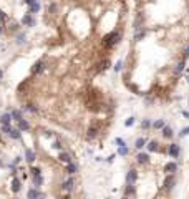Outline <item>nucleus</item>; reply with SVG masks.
Masks as SVG:
<instances>
[{
	"mask_svg": "<svg viewBox=\"0 0 189 199\" xmlns=\"http://www.w3.org/2000/svg\"><path fill=\"white\" fill-rule=\"evenodd\" d=\"M32 179H33V184H35V188H40L41 184H43V178H41L40 174H32Z\"/></svg>",
	"mask_w": 189,
	"mask_h": 199,
	"instance_id": "a211bd4d",
	"label": "nucleus"
},
{
	"mask_svg": "<svg viewBox=\"0 0 189 199\" xmlns=\"http://www.w3.org/2000/svg\"><path fill=\"white\" fill-rule=\"evenodd\" d=\"M12 121V115L10 113H4L0 116V124H5V123H10Z\"/></svg>",
	"mask_w": 189,
	"mask_h": 199,
	"instance_id": "b1692460",
	"label": "nucleus"
},
{
	"mask_svg": "<svg viewBox=\"0 0 189 199\" xmlns=\"http://www.w3.org/2000/svg\"><path fill=\"white\" fill-rule=\"evenodd\" d=\"M10 30H12V32L18 30V23H12V25H10Z\"/></svg>",
	"mask_w": 189,
	"mask_h": 199,
	"instance_id": "a19ab883",
	"label": "nucleus"
},
{
	"mask_svg": "<svg viewBox=\"0 0 189 199\" xmlns=\"http://www.w3.org/2000/svg\"><path fill=\"white\" fill-rule=\"evenodd\" d=\"M2 77H4V72H2V70H0V80H2Z\"/></svg>",
	"mask_w": 189,
	"mask_h": 199,
	"instance_id": "de8ad7c7",
	"label": "nucleus"
},
{
	"mask_svg": "<svg viewBox=\"0 0 189 199\" xmlns=\"http://www.w3.org/2000/svg\"><path fill=\"white\" fill-rule=\"evenodd\" d=\"M134 193H136V191H134V186L133 184H128V188H126V191H124V196H133Z\"/></svg>",
	"mask_w": 189,
	"mask_h": 199,
	"instance_id": "7c9ffc66",
	"label": "nucleus"
},
{
	"mask_svg": "<svg viewBox=\"0 0 189 199\" xmlns=\"http://www.w3.org/2000/svg\"><path fill=\"white\" fill-rule=\"evenodd\" d=\"M188 83H189V77H188Z\"/></svg>",
	"mask_w": 189,
	"mask_h": 199,
	"instance_id": "09e8293b",
	"label": "nucleus"
},
{
	"mask_svg": "<svg viewBox=\"0 0 189 199\" xmlns=\"http://www.w3.org/2000/svg\"><path fill=\"white\" fill-rule=\"evenodd\" d=\"M121 40V33L119 32H111V33H108L105 38H103V45L106 46V48H111V46L118 45Z\"/></svg>",
	"mask_w": 189,
	"mask_h": 199,
	"instance_id": "f257e3e1",
	"label": "nucleus"
},
{
	"mask_svg": "<svg viewBox=\"0 0 189 199\" xmlns=\"http://www.w3.org/2000/svg\"><path fill=\"white\" fill-rule=\"evenodd\" d=\"M183 116L184 118H189V111H183Z\"/></svg>",
	"mask_w": 189,
	"mask_h": 199,
	"instance_id": "a18cd8bd",
	"label": "nucleus"
},
{
	"mask_svg": "<svg viewBox=\"0 0 189 199\" xmlns=\"http://www.w3.org/2000/svg\"><path fill=\"white\" fill-rule=\"evenodd\" d=\"M121 68H123V61L119 60L116 65H115V72H121Z\"/></svg>",
	"mask_w": 189,
	"mask_h": 199,
	"instance_id": "c9c22d12",
	"label": "nucleus"
},
{
	"mask_svg": "<svg viewBox=\"0 0 189 199\" xmlns=\"http://www.w3.org/2000/svg\"><path fill=\"white\" fill-rule=\"evenodd\" d=\"M189 134V126L188 128H183V129H181V133H179V136H188Z\"/></svg>",
	"mask_w": 189,
	"mask_h": 199,
	"instance_id": "e433bc0d",
	"label": "nucleus"
},
{
	"mask_svg": "<svg viewBox=\"0 0 189 199\" xmlns=\"http://www.w3.org/2000/svg\"><path fill=\"white\" fill-rule=\"evenodd\" d=\"M161 129H163V136H164V138H173V134H174L173 128H169V126H166V124H164Z\"/></svg>",
	"mask_w": 189,
	"mask_h": 199,
	"instance_id": "aec40b11",
	"label": "nucleus"
},
{
	"mask_svg": "<svg viewBox=\"0 0 189 199\" xmlns=\"http://www.w3.org/2000/svg\"><path fill=\"white\" fill-rule=\"evenodd\" d=\"M178 171V164L176 163H168V164H164V173H168V174H173Z\"/></svg>",
	"mask_w": 189,
	"mask_h": 199,
	"instance_id": "1a4fd4ad",
	"label": "nucleus"
},
{
	"mask_svg": "<svg viewBox=\"0 0 189 199\" xmlns=\"http://www.w3.org/2000/svg\"><path fill=\"white\" fill-rule=\"evenodd\" d=\"M25 40H27V37H25V33H20V35L17 37V43H18V45H23V43H25Z\"/></svg>",
	"mask_w": 189,
	"mask_h": 199,
	"instance_id": "2f4dec72",
	"label": "nucleus"
},
{
	"mask_svg": "<svg viewBox=\"0 0 189 199\" xmlns=\"http://www.w3.org/2000/svg\"><path fill=\"white\" fill-rule=\"evenodd\" d=\"M30 173H32V174H40V169H38V168H32Z\"/></svg>",
	"mask_w": 189,
	"mask_h": 199,
	"instance_id": "79ce46f5",
	"label": "nucleus"
},
{
	"mask_svg": "<svg viewBox=\"0 0 189 199\" xmlns=\"http://www.w3.org/2000/svg\"><path fill=\"white\" fill-rule=\"evenodd\" d=\"M146 33H148V30H146V28H141V30H136V32H134V37H133V38H134V40H136V41H141V40H143V38H144V37H146Z\"/></svg>",
	"mask_w": 189,
	"mask_h": 199,
	"instance_id": "9d476101",
	"label": "nucleus"
},
{
	"mask_svg": "<svg viewBox=\"0 0 189 199\" xmlns=\"http://www.w3.org/2000/svg\"><path fill=\"white\" fill-rule=\"evenodd\" d=\"M146 148H148V151H149V153H158V151H159L158 143H156V141H149V143L146 144Z\"/></svg>",
	"mask_w": 189,
	"mask_h": 199,
	"instance_id": "f3484780",
	"label": "nucleus"
},
{
	"mask_svg": "<svg viewBox=\"0 0 189 199\" xmlns=\"http://www.w3.org/2000/svg\"><path fill=\"white\" fill-rule=\"evenodd\" d=\"M25 161H27V163H33V161H35V151L27 149V151H25Z\"/></svg>",
	"mask_w": 189,
	"mask_h": 199,
	"instance_id": "2eb2a0df",
	"label": "nucleus"
},
{
	"mask_svg": "<svg viewBox=\"0 0 189 199\" xmlns=\"http://www.w3.org/2000/svg\"><path fill=\"white\" fill-rule=\"evenodd\" d=\"M10 129H12L10 123H5V124H2V133H5V134H8V133H10Z\"/></svg>",
	"mask_w": 189,
	"mask_h": 199,
	"instance_id": "473e14b6",
	"label": "nucleus"
},
{
	"mask_svg": "<svg viewBox=\"0 0 189 199\" xmlns=\"http://www.w3.org/2000/svg\"><path fill=\"white\" fill-rule=\"evenodd\" d=\"M136 179H138V173L134 169H129L128 174H126V184H134Z\"/></svg>",
	"mask_w": 189,
	"mask_h": 199,
	"instance_id": "20e7f679",
	"label": "nucleus"
},
{
	"mask_svg": "<svg viewBox=\"0 0 189 199\" xmlns=\"http://www.w3.org/2000/svg\"><path fill=\"white\" fill-rule=\"evenodd\" d=\"M10 115H12V120H17V121L23 118V115H22V111H20V110H13V111H12Z\"/></svg>",
	"mask_w": 189,
	"mask_h": 199,
	"instance_id": "bb28decb",
	"label": "nucleus"
},
{
	"mask_svg": "<svg viewBox=\"0 0 189 199\" xmlns=\"http://www.w3.org/2000/svg\"><path fill=\"white\" fill-rule=\"evenodd\" d=\"M53 148H55V149H61L63 146H61L60 141H53Z\"/></svg>",
	"mask_w": 189,
	"mask_h": 199,
	"instance_id": "4c0bfd02",
	"label": "nucleus"
},
{
	"mask_svg": "<svg viewBox=\"0 0 189 199\" xmlns=\"http://www.w3.org/2000/svg\"><path fill=\"white\" fill-rule=\"evenodd\" d=\"M43 66H45L43 60H38L35 65L32 66V75H38V73H41V72H43Z\"/></svg>",
	"mask_w": 189,
	"mask_h": 199,
	"instance_id": "39448f33",
	"label": "nucleus"
},
{
	"mask_svg": "<svg viewBox=\"0 0 189 199\" xmlns=\"http://www.w3.org/2000/svg\"><path fill=\"white\" fill-rule=\"evenodd\" d=\"M133 123H134V118H128L126 120V126H133Z\"/></svg>",
	"mask_w": 189,
	"mask_h": 199,
	"instance_id": "58836bf2",
	"label": "nucleus"
},
{
	"mask_svg": "<svg viewBox=\"0 0 189 199\" xmlns=\"http://www.w3.org/2000/svg\"><path fill=\"white\" fill-rule=\"evenodd\" d=\"M144 144H146V138H138L136 141H134V146H136L138 149L144 148Z\"/></svg>",
	"mask_w": 189,
	"mask_h": 199,
	"instance_id": "cd10ccee",
	"label": "nucleus"
},
{
	"mask_svg": "<svg viewBox=\"0 0 189 199\" xmlns=\"http://www.w3.org/2000/svg\"><path fill=\"white\" fill-rule=\"evenodd\" d=\"M73 186H75V179L73 178H68L67 181H65V183H63V186H61V189H63V191H72L73 189Z\"/></svg>",
	"mask_w": 189,
	"mask_h": 199,
	"instance_id": "6e6552de",
	"label": "nucleus"
},
{
	"mask_svg": "<svg viewBox=\"0 0 189 199\" xmlns=\"http://www.w3.org/2000/svg\"><path fill=\"white\" fill-rule=\"evenodd\" d=\"M108 66H110V60H101L96 65V72H105Z\"/></svg>",
	"mask_w": 189,
	"mask_h": 199,
	"instance_id": "4468645a",
	"label": "nucleus"
},
{
	"mask_svg": "<svg viewBox=\"0 0 189 199\" xmlns=\"http://www.w3.org/2000/svg\"><path fill=\"white\" fill-rule=\"evenodd\" d=\"M27 111H32V113H37L38 110L35 108V105H27V108H25Z\"/></svg>",
	"mask_w": 189,
	"mask_h": 199,
	"instance_id": "f704fd0d",
	"label": "nucleus"
},
{
	"mask_svg": "<svg viewBox=\"0 0 189 199\" xmlns=\"http://www.w3.org/2000/svg\"><path fill=\"white\" fill-rule=\"evenodd\" d=\"M141 28H144V15L143 13H138L136 18H134V32L141 30Z\"/></svg>",
	"mask_w": 189,
	"mask_h": 199,
	"instance_id": "7ed1b4c3",
	"label": "nucleus"
},
{
	"mask_svg": "<svg viewBox=\"0 0 189 199\" xmlns=\"http://www.w3.org/2000/svg\"><path fill=\"white\" fill-rule=\"evenodd\" d=\"M168 153H169V156H171V158H178L179 153H181V148H179L178 144H169Z\"/></svg>",
	"mask_w": 189,
	"mask_h": 199,
	"instance_id": "423d86ee",
	"label": "nucleus"
},
{
	"mask_svg": "<svg viewBox=\"0 0 189 199\" xmlns=\"http://www.w3.org/2000/svg\"><path fill=\"white\" fill-rule=\"evenodd\" d=\"M2 33H4V27L0 25V35H2Z\"/></svg>",
	"mask_w": 189,
	"mask_h": 199,
	"instance_id": "49530a36",
	"label": "nucleus"
},
{
	"mask_svg": "<svg viewBox=\"0 0 189 199\" xmlns=\"http://www.w3.org/2000/svg\"><path fill=\"white\" fill-rule=\"evenodd\" d=\"M188 56H189V46L184 50V58H188Z\"/></svg>",
	"mask_w": 189,
	"mask_h": 199,
	"instance_id": "c03bdc74",
	"label": "nucleus"
},
{
	"mask_svg": "<svg viewBox=\"0 0 189 199\" xmlns=\"http://www.w3.org/2000/svg\"><path fill=\"white\" fill-rule=\"evenodd\" d=\"M115 141H116V144H118V146H119V144H126V143H124V141H123L121 138H116Z\"/></svg>",
	"mask_w": 189,
	"mask_h": 199,
	"instance_id": "37998d69",
	"label": "nucleus"
},
{
	"mask_svg": "<svg viewBox=\"0 0 189 199\" xmlns=\"http://www.w3.org/2000/svg\"><path fill=\"white\" fill-rule=\"evenodd\" d=\"M184 65H186V61H184V60L179 61L178 65L174 66V75H181V73H183V70H184Z\"/></svg>",
	"mask_w": 189,
	"mask_h": 199,
	"instance_id": "412c9836",
	"label": "nucleus"
},
{
	"mask_svg": "<svg viewBox=\"0 0 189 199\" xmlns=\"http://www.w3.org/2000/svg\"><path fill=\"white\" fill-rule=\"evenodd\" d=\"M136 159H138L139 164H146V163L149 161V154H148V153H138Z\"/></svg>",
	"mask_w": 189,
	"mask_h": 199,
	"instance_id": "f8f14e48",
	"label": "nucleus"
},
{
	"mask_svg": "<svg viewBox=\"0 0 189 199\" xmlns=\"http://www.w3.org/2000/svg\"><path fill=\"white\" fill-rule=\"evenodd\" d=\"M174 184H176V179H174V176H173V174H168V176L164 178V183H163L164 189H166V191H171Z\"/></svg>",
	"mask_w": 189,
	"mask_h": 199,
	"instance_id": "f03ea898",
	"label": "nucleus"
},
{
	"mask_svg": "<svg viewBox=\"0 0 189 199\" xmlns=\"http://www.w3.org/2000/svg\"><path fill=\"white\" fill-rule=\"evenodd\" d=\"M78 171V166L73 161H70V163H67V173L68 174H75Z\"/></svg>",
	"mask_w": 189,
	"mask_h": 199,
	"instance_id": "dca6fc26",
	"label": "nucleus"
},
{
	"mask_svg": "<svg viewBox=\"0 0 189 199\" xmlns=\"http://www.w3.org/2000/svg\"><path fill=\"white\" fill-rule=\"evenodd\" d=\"M27 196H28L30 199H33V198H43V193H41V191H38V189H28Z\"/></svg>",
	"mask_w": 189,
	"mask_h": 199,
	"instance_id": "9b49d317",
	"label": "nucleus"
},
{
	"mask_svg": "<svg viewBox=\"0 0 189 199\" xmlns=\"http://www.w3.org/2000/svg\"><path fill=\"white\" fill-rule=\"evenodd\" d=\"M96 134H98V129H95V128H90L88 129V139H93V138H96Z\"/></svg>",
	"mask_w": 189,
	"mask_h": 199,
	"instance_id": "c756f323",
	"label": "nucleus"
},
{
	"mask_svg": "<svg viewBox=\"0 0 189 199\" xmlns=\"http://www.w3.org/2000/svg\"><path fill=\"white\" fill-rule=\"evenodd\" d=\"M8 136H10V138H13V139H20L22 138V131L18 129V128H17V129H13V128H12L10 133H8Z\"/></svg>",
	"mask_w": 189,
	"mask_h": 199,
	"instance_id": "4be33fe9",
	"label": "nucleus"
},
{
	"mask_svg": "<svg viewBox=\"0 0 189 199\" xmlns=\"http://www.w3.org/2000/svg\"><path fill=\"white\" fill-rule=\"evenodd\" d=\"M20 189H22V181L18 178H15L13 183H12V191H13V193H18Z\"/></svg>",
	"mask_w": 189,
	"mask_h": 199,
	"instance_id": "6ab92c4d",
	"label": "nucleus"
},
{
	"mask_svg": "<svg viewBox=\"0 0 189 199\" xmlns=\"http://www.w3.org/2000/svg\"><path fill=\"white\" fill-rule=\"evenodd\" d=\"M18 129H20V131H28V129H30L28 121H27V120H23V118H22V120H18Z\"/></svg>",
	"mask_w": 189,
	"mask_h": 199,
	"instance_id": "ddd939ff",
	"label": "nucleus"
},
{
	"mask_svg": "<svg viewBox=\"0 0 189 199\" xmlns=\"http://www.w3.org/2000/svg\"><path fill=\"white\" fill-rule=\"evenodd\" d=\"M22 23H23L25 27H33L35 25V18L27 13V15H23V18H22Z\"/></svg>",
	"mask_w": 189,
	"mask_h": 199,
	"instance_id": "0eeeda50",
	"label": "nucleus"
},
{
	"mask_svg": "<svg viewBox=\"0 0 189 199\" xmlns=\"http://www.w3.org/2000/svg\"><path fill=\"white\" fill-rule=\"evenodd\" d=\"M28 7H30V13H37V12L40 10V4H38V0H35V2L28 4Z\"/></svg>",
	"mask_w": 189,
	"mask_h": 199,
	"instance_id": "5701e85b",
	"label": "nucleus"
},
{
	"mask_svg": "<svg viewBox=\"0 0 189 199\" xmlns=\"http://www.w3.org/2000/svg\"><path fill=\"white\" fill-rule=\"evenodd\" d=\"M141 128H143V129L151 128V121H149V120H143V121H141Z\"/></svg>",
	"mask_w": 189,
	"mask_h": 199,
	"instance_id": "72a5a7b5",
	"label": "nucleus"
},
{
	"mask_svg": "<svg viewBox=\"0 0 189 199\" xmlns=\"http://www.w3.org/2000/svg\"><path fill=\"white\" fill-rule=\"evenodd\" d=\"M58 159H60L61 163H70V161H72V156H70L68 153H60Z\"/></svg>",
	"mask_w": 189,
	"mask_h": 199,
	"instance_id": "a878e982",
	"label": "nucleus"
},
{
	"mask_svg": "<svg viewBox=\"0 0 189 199\" xmlns=\"http://www.w3.org/2000/svg\"><path fill=\"white\" fill-rule=\"evenodd\" d=\"M5 20H7V15H5L2 10H0V22H5Z\"/></svg>",
	"mask_w": 189,
	"mask_h": 199,
	"instance_id": "ea45409f",
	"label": "nucleus"
},
{
	"mask_svg": "<svg viewBox=\"0 0 189 199\" xmlns=\"http://www.w3.org/2000/svg\"><path fill=\"white\" fill-rule=\"evenodd\" d=\"M164 124H166V123H164V120H158V121H154L153 124H151V126H153L154 129H161V128H163Z\"/></svg>",
	"mask_w": 189,
	"mask_h": 199,
	"instance_id": "c85d7f7f",
	"label": "nucleus"
},
{
	"mask_svg": "<svg viewBox=\"0 0 189 199\" xmlns=\"http://www.w3.org/2000/svg\"><path fill=\"white\" fill-rule=\"evenodd\" d=\"M128 153H129V149H128V146H126V144H119V146H118V154L126 156Z\"/></svg>",
	"mask_w": 189,
	"mask_h": 199,
	"instance_id": "393cba45",
	"label": "nucleus"
}]
</instances>
